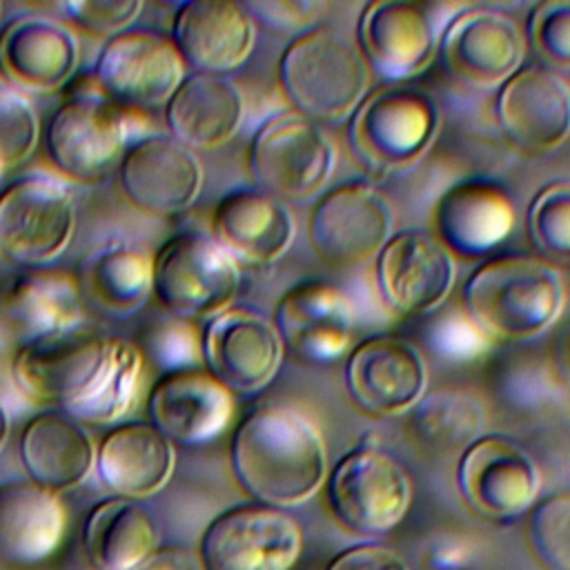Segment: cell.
<instances>
[{
    "label": "cell",
    "mask_w": 570,
    "mask_h": 570,
    "mask_svg": "<svg viewBox=\"0 0 570 570\" xmlns=\"http://www.w3.org/2000/svg\"><path fill=\"white\" fill-rule=\"evenodd\" d=\"M142 361L136 343L82 325L18 345L11 379L36 405L65 410L80 425H107L134 407Z\"/></svg>",
    "instance_id": "1"
},
{
    "label": "cell",
    "mask_w": 570,
    "mask_h": 570,
    "mask_svg": "<svg viewBox=\"0 0 570 570\" xmlns=\"http://www.w3.org/2000/svg\"><path fill=\"white\" fill-rule=\"evenodd\" d=\"M232 468L258 503L285 510L321 488L327 476V452L318 428L303 412L265 405L238 423Z\"/></svg>",
    "instance_id": "2"
},
{
    "label": "cell",
    "mask_w": 570,
    "mask_h": 570,
    "mask_svg": "<svg viewBox=\"0 0 570 570\" xmlns=\"http://www.w3.org/2000/svg\"><path fill=\"white\" fill-rule=\"evenodd\" d=\"M566 303L557 267L525 254L481 263L463 287L468 318L492 338L525 341L550 327Z\"/></svg>",
    "instance_id": "3"
},
{
    "label": "cell",
    "mask_w": 570,
    "mask_h": 570,
    "mask_svg": "<svg viewBox=\"0 0 570 570\" xmlns=\"http://www.w3.org/2000/svg\"><path fill=\"white\" fill-rule=\"evenodd\" d=\"M278 80L294 111L318 125L341 122L365 98L370 67L343 33L312 27L285 47Z\"/></svg>",
    "instance_id": "4"
},
{
    "label": "cell",
    "mask_w": 570,
    "mask_h": 570,
    "mask_svg": "<svg viewBox=\"0 0 570 570\" xmlns=\"http://www.w3.org/2000/svg\"><path fill=\"white\" fill-rule=\"evenodd\" d=\"M439 127L436 102L412 87H383L367 94L350 116V147L372 178L412 167L432 145Z\"/></svg>",
    "instance_id": "5"
},
{
    "label": "cell",
    "mask_w": 570,
    "mask_h": 570,
    "mask_svg": "<svg viewBox=\"0 0 570 570\" xmlns=\"http://www.w3.org/2000/svg\"><path fill=\"white\" fill-rule=\"evenodd\" d=\"M240 265L203 232H178L154 252L151 294L183 321H209L232 307Z\"/></svg>",
    "instance_id": "6"
},
{
    "label": "cell",
    "mask_w": 570,
    "mask_h": 570,
    "mask_svg": "<svg viewBox=\"0 0 570 570\" xmlns=\"http://www.w3.org/2000/svg\"><path fill=\"white\" fill-rule=\"evenodd\" d=\"M42 140L49 163L62 178L98 185L120 165L129 142V118L98 89L73 91L49 116Z\"/></svg>",
    "instance_id": "7"
},
{
    "label": "cell",
    "mask_w": 570,
    "mask_h": 570,
    "mask_svg": "<svg viewBox=\"0 0 570 570\" xmlns=\"http://www.w3.org/2000/svg\"><path fill=\"white\" fill-rule=\"evenodd\" d=\"M336 149L325 129L289 109L267 118L254 134L247 165L254 187L281 203H303L327 183Z\"/></svg>",
    "instance_id": "8"
},
{
    "label": "cell",
    "mask_w": 570,
    "mask_h": 570,
    "mask_svg": "<svg viewBox=\"0 0 570 570\" xmlns=\"http://www.w3.org/2000/svg\"><path fill=\"white\" fill-rule=\"evenodd\" d=\"M76 232L71 187L51 174H20L0 189V254L27 269L53 263Z\"/></svg>",
    "instance_id": "9"
},
{
    "label": "cell",
    "mask_w": 570,
    "mask_h": 570,
    "mask_svg": "<svg viewBox=\"0 0 570 570\" xmlns=\"http://www.w3.org/2000/svg\"><path fill=\"white\" fill-rule=\"evenodd\" d=\"M327 499L334 519L347 532L374 539L401 523L412 490L396 456L374 443H358L334 465Z\"/></svg>",
    "instance_id": "10"
},
{
    "label": "cell",
    "mask_w": 570,
    "mask_h": 570,
    "mask_svg": "<svg viewBox=\"0 0 570 570\" xmlns=\"http://www.w3.org/2000/svg\"><path fill=\"white\" fill-rule=\"evenodd\" d=\"M94 85L122 111L165 107L187 76V65L169 36L127 29L105 40L94 62Z\"/></svg>",
    "instance_id": "11"
},
{
    "label": "cell",
    "mask_w": 570,
    "mask_h": 570,
    "mask_svg": "<svg viewBox=\"0 0 570 570\" xmlns=\"http://www.w3.org/2000/svg\"><path fill=\"white\" fill-rule=\"evenodd\" d=\"M301 550V523L256 501L214 517L200 539V563L205 570H292Z\"/></svg>",
    "instance_id": "12"
},
{
    "label": "cell",
    "mask_w": 570,
    "mask_h": 570,
    "mask_svg": "<svg viewBox=\"0 0 570 570\" xmlns=\"http://www.w3.org/2000/svg\"><path fill=\"white\" fill-rule=\"evenodd\" d=\"M456 481L468 508L488 521H514L537 499L541 476L528 450L505 434H481L459 459Z\"/></svg>",
    "instance_id": "13"
},
{
    "label": "cell",
    "mask_w": 570,
    "mask_h": 570,
    "mask_svg": "<svg viewBox=\"0 0 570 570\" xmlns=\"http://www.w3.org/2000/svg\"><path fill=\"white\" fill-rule=\"evenodd\" d=\"M392 207L370 183L354 180L325 194L309 218L316 254L336 267H356L379 256L392 236Z\"/></svg>",
    "instance_id": "14"
},
{
    "label": "cell",
    "mask_w": 570,
    "mask_h": 570,
    "mask_svg": "<svg viewBox=\"0 0 570 570\" xmlns=\"http://www.w3.org/2000/svg\"><path fill=\"white\" fill-rule=\"evenodd\" d=\"M436 53L452 80L488 89L503 85L521 69L525 40L508 13L470 7L450 20Z\"/></svg>",
    "instance_id": "15"
},
{
    "label": "cell",
    "mask_w": 570,
    "mask_h": 570,
    "mask_svg": "<svg viewBox=\"0 0 570 570\" xmlns=\"http://www.w3.org/2000/svg\"><path fill=\"white\" fill-rule=\"evenodd\" d=\"M200 350L203 367L232 394H256L267 387L285 352L269 318L234 305L207 321Z\"/></svg>",
    "instance_id": "16"
},
{
    "label": "cell",
    "mask_w": 570,
    "mask_h": 570,
    "mask_svg": "<svg viewBox=\"0 0 570 570\" xmlns=\"http://www.w3.org/2000/svg\"><path fill=\"white\" fill-rule=\"evenodd\" d=\"M118 183L125 198L142 214L174 216L189 209L203 187V165L171 136L151 134L127 145Z\"/></svg>",
    "instance_id": "17"
},
{
    "label": "cell",
    "mask_w": 570,
    "mask_h": 570,
    "mask_svg": "<svg viewBox=\"0 0 570 570\" xmlns=\"http://www.w3.org/2000/svg\"><path fill=\"white\" fill-rule=\"evenodd\" d=\"M82 325L85 301L73 272L31 267L0 281V334L18 345Z\"/></svg>",
    "instance_id": "18"
},
{
    "label": "cell",
    "mask_w": 570,
    "mask_h": 570,
    "mask_svg": "<svg viewBox=\"0 0 570 570\" xmlns=\"http://www.w3.org/2000/svg\"><path fill=\"white\" fill-rule=\"evenodd\" d=\"M454 276L450 249L428 232H399L376 256L379 289L385 303L405 316L436 309L448 298Z\"/></svg>",
    "instance_id": "19"
},
{
    "label": "cell",
    "mask_w": 570,
    "mask_h": 570,
    "mask_svg": "<svg viewBox=\"0 0 570 570\" xmlns=\"http://www.w3.org/2000/svg\"><path fill=\"white\" fill-rule=\"evenodd\" d=\"M234 394L203 365L160 374L147 394L149 423L176 445H205L234 416Z\"/></svg>",
    "instance_id": "20"
},
{
    "label": "cell",
    "mask_w": 570,
    "mask_h": 570,
    "mask_svg": "<svg viewBox=\"0 0 570 570\" xmlns=\"http://www.w3.org/2000/svg\"><path fill=\"white\" fill-rule=\"evenodd\" d=\"M356 38L367 67L392 82L428 69L439 47L428 7L410 0L370 2L361 11Z\"/></svg>",
    "instance_id": "21"
},
{
    "label": "cell",
    "mask_w": 570,
    "mask_h": 570,
    "mask_svg": "<svg viewBox=\"0 0 570 570\" xmlns=\"http://www.w3.org/2000/svg\"><path fill=\"white\" fill-rule=\"evenodd\" d=\"M497 118L514 147L548 154L570 136V85L548 67H521L501 85Z\"/></svg>",
    "instance_id": "22"
},
{
    "label": "cell",
    "mask_w": 570,
    "mask_h": 570,
    "mask_svg": "<svg viewBox=\"0 0 570 570\" xmlns=\"http://www.w3.org/2000/svg\"><path fill=\"white\" fill-rule=\"evenodd\" d=\"M283 347L303 363H330L345 354L354 334L352 303L327 281L289 287L274 312Z\"/></svg>",
    "instance_id": "23"
},
{
    "label": "cell",
    "mask_w": 570,
    "mask_h": 570,
    "mask_svg": "<svg viewBox=\"0 0 570 570\" xmlns=\"http://www.w3.org/2000/svg\"><path fill=\"white\" fill-rule=\"evenodd\" d=\"M345 383L361 410L374 416H396L423 399L428 367L412 343L399 336H372L352 350Z\"/></svg>",
    "instance_id": "24"
},
{
    "label": "cell",
    "mask_w": 570,
    "mask_h": 570,
    "mask_svg": "<svg viewBox=\"0 0 570 570\" xmlns=\"http://www.w3.org/2000/svg\"><path fill=\"white\" fill-rule=\"evenodd\" d=\"M78 62L76 33L53 18L22 13L0 29V73L16 91L53 94L71 80Z\"/></svg>",
    "instance_id": "25"
},
{
    "label": "cell",
    "mask_w": 570,
    "mask_h": 570,
    "mask_svg": "<svg viewBox=\"0 0 570 570\" xmlns=\"http://www.w3.org/2000/svg\"><path fill=\"white\" fill-rule=\"evenodd\" d=\"M169 38L194 73L225 76L249 58L256 27L240 2L187 0L171 16Z\"/></svg>",
    "instance_id": "26"
},
{
    "label": "cell",
    "mask_w": 570,
    "mask_h": 570,
    "mask_svg": "<svg viewBox=\"0 0 570 570\" xmlns=\"http://www.w3.org/2000/svg\"><path fill=\"white\" fill-rule=\"evenodd\" d=\"M209 236L238 265L263 267L289 249L294 218L285 203L256 187H243L216 203Z\"/></svg>",
    "instance_id": "27"
},
{
    "label": "cell",
    "mask_w": 570,
    "mask_h": 570,
    "mask_svg": "<svg viewBox=\"0 0 570 570\" xmlns=\"http://www.w3.org/2000/svg\"><path fill=\"white\" fill-rule=\"evenodd\" d=\"M517 212L510 194L483 178H465L441 194L434 207L439 240L465 258L499 247L514 229Z\"/></svg>",
    "instance_id": "28"
},
{
    "label": "cell",
    "mask_w": 570,
    "mask_h": 570,
    "mask_svg": "<svg viewBox=\"0 0 570 570\" xmlns=\"http://www.w3.org/2000/svg\"><path fill=\"white\" fill-rule=\"evenodd\" d=\"M73 274L85 303L114 321H125L151 296L154 254L125 238H109L91 247Z\"/></svg>",
    "instance_id": "29"
},
{
    "label": "cell",
    "mask_w": 570,
    "mask_h": 570,
    "mask_svg": "<svg viewBox=\"0 0 570 570\" xmlns=\"http://www.w3.org/2000/svg\"><path fill=\"white\" fill-rule=\"evenodd\" d=\"M174 443L147 421H129L109 430L96 448L102 485L122 499L156 494L174 472Z\"/></svg>",
    "instance_id": "30"
},
{
    "label": "cell",
    "mask_w": 570,
    "mask_h": 570,
    "mask_svg": "<svg viewBox=\"0 0 570 570\" xmlns=\"http://www.w3.org/2000/svg\"><path fill=\"white\" fill-rule=\"evenodd\" d=\"M243 114V94L227 76L187 73L165 105V125L187 149H214L238 131Z\"/></svg>",
    "instance_id": "31"
},
{
    "label": "cell",
    "mask_w": 570,
    "mask_h": 570,
    "mask_svg": "<svg viewBox=\"0 0 570 570\" xmlns=\"http://www.w3.org/2000/svg\"><path fill=\"white\" fill-rule=\"evenodd\" d=\"M67 512L56 492L33 481L0 485V563L33 566L62 541Z\"/></svg>",
    "instance_id": "32"
},
{
    "label": "cell",
    "mask_w": 570,
    "mask_h": 570,
    "mask_svg": "<svg viewBox=\"0 0 570 570\" xmlns=\"http://www.w3.org/2000/svg\"><path fill=\"white\" fill-rule=\"evenodd\" d=\"M20 459L33 483L58 494L87 479L96 463V445L71 416L40 412L20 432Z\"/></svg>",
    "instance_id": "33"
},
{
    "label": "cell",
    "mask_w": 570,
    "mask_h": 570,
    "mask_svg": "<svg viewBox=\"0 0 570 570\" xmlns=\"http://www.w3.org/2000/svg\"><path fill=\"white\" fill-rule=\"evenodd\" d=\"M158 523L134 499H107L85 521V552L96 570H136L158 550Z\"/></svg>",
    "instance_id": "34"
},
{
    "label": "cell",
    "mask_w": 570,
    "mask_h": 570,
    "mask_svg": "<svg viewBox=\"0 0 570 570\" xmlns=\"http://www.w3.org/2000/svg\"><path fill=\"white\" fill-rule=\"evenodd\" d=\"M410 430L434 452H463L481 436L483 407L463 390H436L412 407Z\"/></svg>",
    "instance_id": "35"
},
{
    "label": "cell",
    "mask_w": 570,
    "mask_h": 570,
    "mask_svg": "<svg viewBox=\"0 0 570 570\" xmlns=\"http://www.w3.org/2000/svg\"><path fill=\"white\" fill-rule=\"evenodd\" d=\"M528 236L543 261L570 263V180L537 191L528 209Z\"/></svg>",
    "instance_id": "36"
},
{
    "label": "cell",
    "mask_w": 570,
    "mask_h": 570,
    "mask_svg": "<svg viewBox=\"0 0 570 570\" xmlns=\"http://www.w3.org/2000/svg\"><path fill=\"white\" fill-rule=\"evenodd\" d=\"M203 332L191 321L165 316L149 323L140 334V354L149 358L160 374L203 365Z\"/></svg>",
    "instance_id": "37"
},
{
    "label": "cell",
    "mask_w": 570,
    "mask_h": 570,
    "mask_svg": "<svg viewBox=\"0 0 570 570\" xmlns=\"http://www.w3.org/2000/svg\"><path fill=\"white\" fill-rule=\"evenodd\" d=\"M530 548L546 570H570V492L552 494L532 510Z\"/></svg>",
    "instance_id": "38"
},
{
    "label": "cell",
    "mask_w": 570,
    "mask_h": 570,
    "mask_svg": "<svg viewBox=\"0 0 570 570\" xmlns=\"http://www.w3.org/2000/svg\"><path fill=\"white\" fill-rule=\"evenodd\" d=\"M40 138L33 105L16 89L0 85V178L27 160Z\"/></svg>",
    "instance_id": "39"
},
{
    "label": "cell",
    "mask_w": 570,
    "mask_h": 570,
    "mask_svg": "<svg viewBox=\"0 0 570 570\" xmlns=\"http://www.w3.org/2000/svg\"><path fill=\"white\" fill-rule=\"evenodd\" d=\"M532 49L552 71H570V0L534 4L528 20Z\"/></svg>",
    "instance_id": "40"
},
{
    "label": "cell",
    "mask_w": 570,
    "mask_h": 570,
    "mask_svg": "<svg viewBox=\"0 0 570 570\" xmlns=\"http://www.w3.org/2000/svg\"><path fill=\"white\" fill-rule=\"evenodd\" d=\"M60 11L78 29L96 38H114L127 31L142 11L140 0H67Z\"/></svg>",
    "instance_id": "41"
},
{
    "label": "cell",
    "mask_w": 570,
    "mask_h": 570,
    "mask_svg": "<svg viewBox=\"0 0 570 570\" xmlns=\"http://www.w3.org/2000/svg\"><path fill=\"white\" fill-rule=\"evenodd\" d=\"M252 22L278 36H301L327 9L325 2L316 0H249L243 2Z\"/></svg>",
    "instance_id": "42"
},
{
    "label": "cell",
    "mask_w": 570,
    "mask_h": 570,
    "mask_svg": "<svg viewBox=\"0 0 570 570\" xmlns=\"http://www.w3.org/2000/svg\"><path fill=\"white\" fill-rule=\"evenodd\" d=\"M327 570H410L405 559L383 543H358L332 559Z\"/></svg>",
    "instance_id": "43"
},
{
    "label": "cell",
    "mask_w": 570,
    "mask_h": 570,
    "mask_svg": "<svg viewBox=\"0 0 570 570\" xmlns=\"http://www.w3.org/2000/svg\"><path fill=\"white\" fill-rule=\"evenodd\" d=\"M483 338L485 334L468 316L443 323L434 336L436 345L450 356H468V354L474 356L481 350Z\"/></svg>",
    "instance_id": "44"
},
{
    "label": "cell",
    "mask_w": 570,
    "mask_h": 570,
    "mask_svg": "<svg viewBox=\"0 0 570 570\" xmlns=\"http://www.w3.org/2000/svg\"><path fill=\"white\" fill-rule=\"evenodd\" d=\"M136 570H205L200 559L180 546H169L156 550L140 568Z\"/></svg>",
    "instance_id": "45"
},
{
    "label": "cell",
    "mask_w": 570,
    "mask_h": 570,
    "mask_svg": "<svg viewBox=\"0 0 570 570\" xmlns=\"http://www.w3.org/2000/svg\"><path fill=\"white\" fill-rule=\"evenodd\" d=\"M554 356H557V365H559L561 374L566 379H570V325L561 332L557 347H554Z\"/></svg>",
    "instance_id": "46"
},
{
    "label": "cell",
    "mask_w": 570,
    "mask_h": 570,
    "mask_svg": "<svg viewBox=\"0 0 570 570\" xmlns=\"http://www.w3.org/2000/svg\"><path fill=\"white\" fill-rule=\"evenodd\" d=\"M7 436H9V416H7V410H4V405L0 403V448L4 445Z\"/></svg>",
    "instance_id": "47"
},
{
    "label": "cell",
    "mask_w": 570,
    "mask_h": 570,
    "mask_svg": "<svg viewBox=\"0 0 570 570\" xmlns=\"http://www.w3.org/2000/svg\"><path fill=\"white\" fill-rule=\"evenodd\" d=\"M0 13H2V4H0Z\"/></svg>",
    "instance_id": "48"
},
{
    "label": "cell",
    "mask_w": 570,
    "mask_h": 570,
    "mask_svg": "<svg viewBox=\"0 0 570 570\" xmlns=\"http://www.w3.org/2000/svg\"><path fill=\"white\" fill-rule=\"evenodd\" d=\"M0 256H2V254H0Z\"/></svg>",
    "instance_id": "49"
}]
</instances>
